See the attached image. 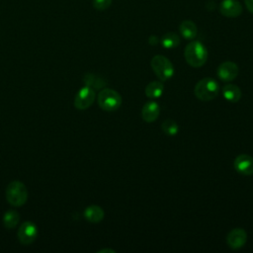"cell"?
<instances>
[{
	"instance_id": "5b68a950",
	"label": "cell",
	"mask_w": 253,
	"mask_h": 253,
	"mask_svg": "<svg viewBox=\"0 0 253 253\" xmlns=\"http://www.w3.org/2000/svg\"><path fill=\"white\" fill-rule=\"evenodd\" d=\"M121 95L110 88L103 89L98 95V105L99 107L107 112H113L118 110L122 105Z\"/></svg>"
},
{
	"instance_id": "603a6c76",
	"label": "cell",
	"mask_w": 253,
	"mask_h": 253,
	"mask_svg": "<svg viewBox=\"0 0 253 253\" xmlns=\"http://www.w3.org/2000/svg\"><path fill=\"white\" fill-rule=\"evenodd\" d=\"M244 2L248 11L253 14V0H244Z\"/></svg>"
},
{
	"instance_id": "7c38bea8",
	"label": "cell",
	"mask_w": 253,
	"mask_h": 253,
	"mask_svg": "<svg viewBox=\"0 0 253 253\" xmlns=\"http://www.w3.org/2000/svg\"><path fill=\"white\" fill-rule=\"evenodd\" d=\"M160 113L159 105L154 101L146 102L141 110L142 120L146 123H152L157 120Z\"/></svg>"
},
{
	"instance_id": "52a82bcc",
	"label": "cell",
	"mask_w": 253,
	"mask_h": 253,
	"mask_svg": "<svg viewBox=\"0 0 253 253\" xmlns=\"http://www.w3.org/2000/svg\"><path fill=\"white\" fill-rule=\"evenodd\" d=\"M38 236V227L37 225L30 220L25 221L21 224L18 230V238L23 245L32 244Z\"/></svg>"
},
{
	"instance_id": "6da1fadb",
	"label": "cell",
	"mask_w": 253,
	"mask_h": 253,
	"mask_svg": "<svg viewBox=\"0 0 253 253\" xmlns=\"http://www.w3.org/2000/svg\"><path fill=\"white\" fill-rule=\"evenodd\" d=\"M184 56L190 66L198 68L206 63L208 59V50L201 42L193 41L185 47Z\"/></svg>"
},
{
	"instance_id": "e0dca14e",
	"label": "cell",
	"mask_w": 253,
	"mask_h": 253,
	"mask_svg": "<svg viewBox=\"0 0 253 253\" xmlns=\"http://www.w3.org/2000/svg\"><path fill=\"white\" fill-rule=\"evenodd\" d=\"M160 42L165 48H174L180 44V38L176 33L168 32L162 36Z\"/></svg>"
},
{
	"instance_id": "3957f363",
	"label": "cell",
	"mask_w": 253,
	"mask_h": 253,
	"mask_svg": "<svg viewBox=\"0 0 253 253\" xmlns=\"http://www.w3.org/2000/svg\"><path fill=\"white\" fill-rule=\"evenodd\" d=\"M7 202L14 207L23 206L28 200V190L21 181L11 182L6 189Z\"/></svg>"
},
{
	"instance_id": "cb8c5ba5",
	"label": "cell",
	"mask_w": 253,
	"mask_h": 253,
	"mask_svg": "<svg viewBox=\"0 0 253 253\" xmlns=\"http://www.w3.org/2000/svg\"><path fill=\"white\" fill-rule=\"evenodd\" d=\"M99 252H100V253H101V252H112V253H115L116 251H115V250H112V249H103V250H100Z\"/></svg>"
},
{
	"instance_id": "30bf717a",
	"label": "cell",
	"mask_w": 253,
	"mask_h": 253,
	"mask_svg": "<svg viewBox=\"0 0 253 253\" xmlns=\"http://www.w3.org/2000/svg\"><path fill=\"white\" fill-rule=\"evenodd\" d=\"M233 166L235 170L242 175H246V176L253 175V157L250 155H247V154L238 155L233 162Z\"/></svg>"
},
{
	"instance_id": "44dd1931",
	"label": "cell",
	"mask_w": 253,
	"mask_h": 253,
	"mask_svg": "<svg viewBox=\"0 0 253 253\" xmlns=\"http://www.w3.org/2000/svg\"><path fill=\"white\" fill-rule=\"evenodd\" d=\"M93 7L99 11L106 10L112 4V0H93Z\"/></svg>"
},
{
	"instance_id": "8992f818",
	"label": "cell",
	"mask_w": 253,
	"mask_h": 253,
	"mask_svg": "<svg viewBox=\"0 0 253 253\" xmlns=\"http://www.w3.org/2000/svg\"><path fill=\"white\" fill-rule=\"evenodd\" d=\"M95 97L94 89L86 85L77 92L74 99V106L78 110H86L94 103Z\"/></svg>"
},
{
	"instance_id": "ffe728a7",
	"label": "cell",
	"mask_w": 253,
	"mask_h": 253,
	"mask_svg": "<svg viewBox=\"0 0 253 253\" xmlns=\"http://www.w3.org/2000/svg\"><path fill=\"white\" fill-rule=\"evenodd\" d=\"M84 82L86 83L87 86L89 87H94L96 89H99V88H102L103 86L106 85V82L101 79V78H98L97 76H95L94 74H90V73H87L85 74L84 76Z\"/></svg>"
},
{
	"instance_id": "4fadbf2b",
	"label": "cell",
	"mask_w": 253,
	"mask_h": 253,
	"mask_svg": "<svg viewBox=\"0 0 253 253\" xmlns=\"http://www.w3.org/2000/svg\"><path fill=\"white\" fill-rule=\"evenodd\" d=\"M84 216L89 222L98 223L104 218V211L99 206L91 205L85 209Z\"/></svg>"
},
{
	"instance_id": "d6986e66",
	"label": "cell",
	"mask_w": 253,
	"mask_h": 253,
	"mask_svg": "<svg viewBox=\"0 0 253 253\" xmlns=\"http://www.w3.org/2000/svg\"><path fill=\"white\" fill-rule=\"evenodd\" d=\"M161 129L163 130V132L165 134H167L169 136H174L179 131V126H178V124L174 120L166 119L161 124Z\"/></svg>"
},
{
	"instance_id": "2e32d148",
	"label": "cell",
	"mask_w": 253,
	"mask_h": 253,
	"mask_svg": "<svg viewBox=\"0 0 253 253\" xmlns=\"http://www.w3.org/2000/svg\"><path fill=\"white\" fill-rule=\"evenodd\" d=\"M163 91H164V86L160 81H152L148 83L144 89V93L146 97L150 99H157L161 97V95L163 94Z\"/></svg>"
},
{
	"instance_id": "7a4b0ae2",
	"label": "cell",
	"mask_w": 253,
	"mask_h": 253,
	"mask_svg": "<svg viewBox=\"0 0 253 253\" xmlns=\"http://www.w3.org/2000/svg\"><path fill=\"white\" fill-rule=\"evenodd\" d=\"M219 91V85L216 80L211 77H205L201 79L194 88L195 96L203 101L209 102L213 100Z\"/></svg>"
},
{
	"instance_id": "8fae6325",
	"label": "cell",
	"mask_w": 253,
	"mask_h": 253,
	"mask_svg": "<svg viewBox=\"0 0 253 253\" xmlns=\"http://www.w3.org/2000/svg\"><path fill=\"white\" fill-rule=\"evenodd\" d=\"M219 12L227 18H235L242 13V6L236 0H223L219 5Z\"/></svg>"
},
{
	"instance_id": "277c9868",
	"label": "cell",
	"mask_w": 253,
	"mask_h": 253,
	"mask_svg": "<svg viewBox=\"0 0 253 253\" xmlns=\"http://www.w3.org/2000/svg\"><path fill=\"white\" fill-rule=\"evenodd\" d=\"M150 65L155 75L161 81L170 79L174 74V67L172 62L163 55L157 54L153 56L150 61Z\"/></svg>"
},
{
	"instance_id": "9a60e30c",
	"label": "cell",
	"mask_w": 253,
	"mask_h": 253,
	"mask_svg": "<svg viewBox=\"0 0 253 253\" xmlns=\"http://www.w3.org/2000/svg\"><path fill=\"white\" fill-rule=\"evenodd\" d=\"M179 31L183 38L186 40H193L196 38L198 34V29L196 24L191 20H185L183 21L179 26Z\"/></svg>"
},
{
	"instance_id": "ba28073f",
	"label": "cell",
	"mask_w": 253,
	"mask_h": 253,
	"mask_svg": "<svg viewBox=\"0 0 253 253\" xmlns=\"http://www.w3.org/2000/svg\"><path fill=\"white\" fill-rule=\"evenodd\" d=\"M238 71L239 69L236 63L232 61H224L218 65L216 74L220 80L224 82H230L237 77Z\"/></svg>"
},
{
	"instance_id": "ac0fdd59",
	"label": "cell",
	"mask_w": 253,
	"mask_h": 253,
	"mask_svg": "<svg viewBox=\"0 0 253 253\" xmlns=\"http://www.w3.org/2000/svg\"><path fill=\"white\" fill-rule=\"evenodd\" d=\"M19 220H20V215H19V213L16 211L10 210V211H7L4 213L3 224L8 229L14 228L18 224Z\"/></svg>"
},
{
	"instance_id": "9c48e42d",
	"label": "cell",
	"mask_w": 253,
	"mask_h": 253,
	"mask_svg": "<svg viewBox=\"0 0 253 253\" xmlns=\"http://www.w3.org/2000/svg\"><path fill=\"white\" fill-rule=\"evenodd\" d=\"M247 241V233L243 228H233L226 236V243L229 248L236 250L242 248Z\"/></svg>"
},
{
	"instance_id": "5bb4252c",
	"label": "cell",
	"mask_w": 253,
	"mask_h": 253,
	"mask_svg": "<svg viewBox=\"0 0 253 253\" xmlns=\"http://www.w3.org/2000/svg\"><path fill=\"white\" fill-rule=\"evenodd\" d=\"M222 95L226 101L236 103L241 98V90L237 85L227 84L222 88Z\"/></svg>"
},
{
	"instance_id": "7402d4cb",
	"label": "cell",
	"mask_w": 253,
	"mask_h": 253,
	"mask_svg": "<svg viewBox=\"0 0 253 253\" xmlns=\"http://www.w3.org/2000/svg\"><path fill=\"white\" fill-rule=\"evenodd\" d=\"M158 42H159L158 38H157L156 36H154V35L150 36L149 39H148V42H149V44H151V45H156V44L158 43Z\"/></svg>"
}]
</instances>
